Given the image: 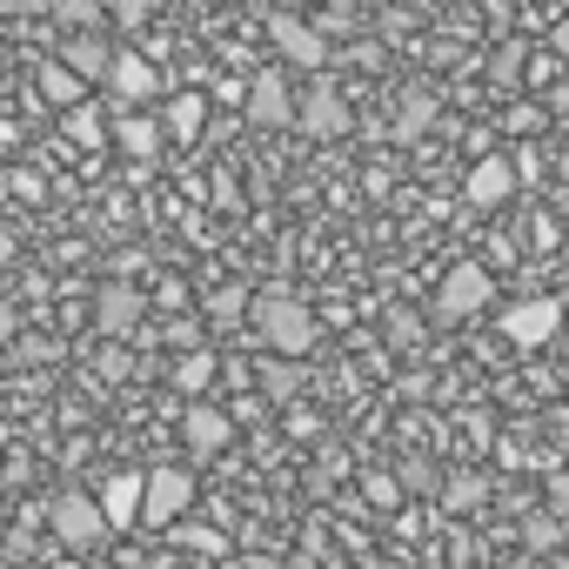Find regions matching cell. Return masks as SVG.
Masks as SVG:
<instances>
[{"instance_id": "8992f818", "label": "cell", "mask_w": 569, "mask_h": 569, "mask_svg": "<svg viewBox=\"0 0 569 569\" xmlns=\"http://www.w3.org/2000/svg\"><path fill=\"white\" fill-rule=\"evenodd\" d=\"M48 522H54L61 549H94V542L108 536V516H101V502H94V496H61Z\"/></svg>"}, {"instance_id": "44dd1931", "label": "cell", "mask_w": 569, "mask_h": 569, "mask_svg": "<svg viewBox=\"0 0 569 569\" xmlns=\"http://www.w3.org/2000/svg\"><path fill=\"white\" fill-rule=\"evenodd\" d=\"M68 134H74L81 148H94V141H101L108 128H101V114H94V108H74V114H68Z\"/></svg>"}, {"instance_id": "ba28073f", "label": "cell", "mask_w": 569, "mask_h": 569, "mask_svg": "<svg viewBox=\"0 0 569 569\" xmlns=\"http://www.w3.org/2000/svg\"><path fill=\"white\" fill-rule=\"evenodd\" d=\"M268 34H274V48L289 54L296 68H322V61H329V41H322L309 21H296V14H274V21H268Z\"/></svg>"}, {"instance_id": "f1b7e54d", "label": "cell", "mask_w": 569, "mask_h": 569, "mask_svg": "<svg viewBox=\"0 0 569 569\" xmlns=\"http://www.w3.org/2000/svg\"><path fill=\"white\" fill-rule=\"evenodd\" d=\"M0 141H8V148H14V128H8V121H0Z\"/></svg>"}, {"instance_id": "d6986e66", "label": "cell", "mask_w": 569, "mask_h": 569, "mask_svg": "<svg viewBox=\"0 0 569 569\" xmlns=\"http://www.w3.org/2000/svg\"><path fill=\"white\" fill-rule=\"evenodd\" d=\"M261 389H268L274 402H289V396H302V369H289V362H268V376H261Z\"/></svg>"}, {"instance_id": "603a6c76", "label": "cell", "mask_w": 569, "mask_h": 569, "mask_svg": "<svg viewBox=\"0 0 569 569\" xmlns=\"http://www.w3.org/2000/svg\"><path fill=\"white\" fill-rule=\"evenodd\" d=\"M482 502V476H456L449 482V509H476Z\"/></svg>"}, {"instance_id": "f546056e", "label": "cell", "mask_w": 569, "mask_h": 569, "mask_svg": "<svg viewBox=\"0 0 569 569\" xmlns=\"http://www.w3.org/2000/svg\"><path fill=\"white\" fill-rule=\"evenodd\" d=\"M94 569H108V562H94Z\"/></svg>"}, {"instance_id": "8fae6325", "label": "cell", "mask_w": 569, "mask_h": 569, "mask_svg": "<svg viewBox=\"0 0 569 569\" xmlns=\"http://www.w3.org/2000/svg\"><path fill=\"white\" fill-rule=\"evenodd\" d=\"M228 436H234V429H228V416H221V409H208V402H194V409H188V449H194V456H221V449H228Z\"/></svg>"}, {"instance_id": "3957f363", "label": "cell", "mask_w": 569, "mask_h": 569, "mask_svg": "<svg viewBox=\"0 0 569 569\" xmlns=\"http://www.w3.org/2000/svg\"><path fill=\"white\" fill-rule=\"evenodd\" d=\"M502 336H509L516 349H542V342H556V336H562V302H556V296H529V302L502 309Z\"/></svg>"}, {"instance_id": "9c48e42d", "label": "cell", "mask_w": 569, "mask_h": 569, "mask_svg": "<svg viewBox=\"0 0 569 569\" xmlns=\"http://www.w3.org/2000/svg\"><path fill=\"white\" fill-rule=\"evenodd\" d=\"M101 516H108V529H128V522H141V476L134 469H114L108 482H101Z\"/></svg>"}, {"instance_id": "cb8c5ba5", "label": "cell", "mask_w": 569, "mask_h": 569, "mask_svg": "<svg viewBox=\"0 0 569 569\" xmlns=\"http://www.w3.org/2000/svg\"><path fill=\"white\" fill-rule=\"evenodd\" d=\"M181 542L201 549V556H221V549H228V536H214V529H181Z\"/></svg>"}, {"instance_id": "ac0fdd59", "label": "cell", "mask_w": 569, "mask_h": 569, "mask_svg": "<svg viewBox=\"0 0 569 569\" xmlns=\"http://www.w3.org/2000/svg\"><path fill=\"white\" fill-rule=\"evenodd\" d=\"M114 141H121L128 154H154V148H161V128H154V121H121Z\"/></svg>"}, {"instance_id": "5b68a950", "label": "cell", "mask_w": 569, "mask_h": 569, "mask_svg": "<svg viewBox=\"0 0 569 569\" xmlns=\"http://www.w3.org/2000/svg\"><path fill=\"white\" fill-rule=\"evenodd\" d=\"M296 128H302V134H316V141H336V134H349V128H356V114H349V101L322 81V88H309V94L296 101Z\"/></svg>"}, {"instance_id": "7c38bea8", "label": "cell", "mask_w": 569, "mask_h": 569, "mask_svg": "<svg viewBox=\"0 0 569 569\" xmlns=\"http://www.w3.org/2000/svg\"><path fill=\"white\" fill-rule=\"evenodd\" d=\"M61 54H68L61 68H68V74H81V81H108V68H114V54H108V48H101L94 34H81V41H68Z\"/></svg>"}, {"instance_id": "277c9868", "label": "cell", "mask_w": 569, "mask_h": 569, "mask_svg": "<svg viewBox=\"0 0 569 569\" xmlns=\"http://www.w3.org/2000/svg\"><path fill=\"white\" fill-rule=\"evenodd\" d=\"M482 302H489V268L462 261V268L442 274V289H436V316H442V322H462V316H476Z\"/></svg>"}, {"instance_id": "83f0119b", "label": "cell", "mask_w": 569, "mask_h": 569, "mask_svg": "<svg viewBox=\"0 0 569 569\" xmlns=\"http://www.w3.org/2000/svg\"><path fill=\"white\" fill-rule=\"evenodd\" d=\"M68 21H94V0H68Z\"/></svg>"}, {"instance_id": "e0dca14e", "label": "cell", "mask_w": 569, "mask_h": 569, "mask_svg": "<svg viewBox=\"0 0 569 569\" xmlns=\"http://www.w3.org/2000/svg\"><path fill=\"white\" fill-rule=\"evenodd\" d=\"M208 382H214V356H208V349H194V356L174 369V389H181V396H201Z\"/></svg>"}, {"instance_id": "5bb4252c", "label": "cell", "mask_w": 569, "mask_h": 569, "mask_svg": "<svg viewBox=\"0 0 569 569\" xmlns=\"http://www.w3.org/2000/svg\"><path fill=\"white\" fill-rule=\"evenodd\" d=\"M201 114H208L201 94H174V101L161 108V128H168L174 141H194V134H201Z\"/></svg>"}, {"instance_id": "6da1fadb", "label": "cell", "mask_w": 569, "mask_h": 569, "mask_svg": "<svg viewBox=\"0 0 569 569\" xmlns=\"http://www.w3.org/2000/svg\"><path fill=\"white\" fill-rule=\"evenodd\" d=\"M248 322H254V336H261L274 356H309V349H316V316H309L296 296H254V302H248Z\"/></svg>"}, {"instance_id": "4316f807", "label": "cell", "mask_w": 569, "mask_h": 569, "mask_svg": "<svg viewBox=\"0 0 569 569\" xmlns=\"http://www.w3.org/2000/svg\"><path fill=\"white\" fill-rule=\"evenodd\" d=\"M8 261H14V228L0 221V268H8Z\"/></svg>"}, {"instance_id": "484cf974", "label": "cell", "mask_w": 569, "mask_h": 569, "mask_svg": "<svg viewBox=\"0 0 569 569\" xmlns=\"http://www.w3.org/2000/svg\"><path fill=\"white\" fill-rule=\"evenodd\" d=\"M549 54H562V61H569V14L556 21V41H549Z\"/></svg>"}, {"instance_id": "7a4b0ae2", "label": "cell", "mask_w": 569, "mask_h": 569, "mask_svg": "<svg viewBox=\"0 0 569 569\" xmlns=\"http://www.w3.org/2000/svg\"><path fill=\"white\" fill-rule=\"evenodd\" d=\"M188 509H194V476H188V469H148V476H141V522L168 529V522H181Z\"/></svg>"}, {"instance_id": "9a60e30c", "label": "cell", "mask_w": 569, "mask_h": 569, "mask_svg": "<svg viewBox=\"0 0 569 569\" xmlns=\"http://www.w3.org/2000/svg\"><path fill=\"white\" fill-rule=\"evenodd\" d=\"M134 316H141V296L134 289H101V329H134Z\"/></svg>"}, {"instance_id": "d4e9b609", "label": "cell", "mask_w": 569, "mask_h": 569, "mask_svg": "<svg viewBox=\"0 0 569 569\" xmlns=\"http://www.w3.org/2000/svg\"><path fill=\"white\" fill-rule=\"evenodd\" d=\"M241 309H248V296H241V289H228V296H214V322H234Z\"/></svg>"}, {"instance_id": "2e32d148", "label": "cell", "mask_w": 569, "mask_h": 569, "mask_svg": "<svg viewBox=\"0 0 569 569\" xmlns=\"http://www.w3.org/2000/svg\"><path fill=\"white\" fill-rule=\"evenodd\" d=\"M41 94L61 101V108H74V101H81V74H68L61 61H48V68H41Z\"/></svg>"}, {"instance_id": "52a82bcc", "label": "cell", "mask_w": 569, "mask_h": 569, "mask_svg": "<svg viewBox=\"0 0 569 569\" xmlns=\"http://www.w3.org/2000/svg\"><path fill=\"white\" fill-rule=\"evenodd\" d=\"M241 101H248V121H254V128H281V121H296V94H289V81H281L274 68H261V74L241 88Z\"/></svg>"}, {"instance_id": "7402d4cb", "label": "cell", "mask_w": 569, "mask_h": 569, "mask_svg": "<svg viewBox=\"0 0 569 569\" xmlns=\"http://www.w3.org/2000/svg\"><path fill=\"white\" fill-rule=\"evenodd\" d=\"M108 14H114L121 28H141V21L154 14V0H108Z\"/></svg>"}, {"instance_id": "30bf717a", "label": "cell", "mask_w": 569, "mask_h": 569, "mask_svg": "<svg viewBox=\"0 0 569 569\" xmlns=\"http://www.w3.org/2000/svg\"><path fill=\"white\" fill-rule=\"evenodd\" d=\"M462 194H469L476 208H502V201L516 194V168L489 154V161H476V168H469V181H462Z\"/></svg>"}, {"instance_id": "4fadbf2b", "label": "cell", "mask_w": 569, "mask_h": 569, "mask_svg": "<svg viewBox=\"0 0 569 569\" xmlns=\"http://www.w3.org/2000/svg\"><path fill=\"white\" fill-rule=\"evenodd\" d=\"M108 81H114V88H121L128 101H148V94L161 88V74H154V68H148L141 54H114V68H108Z\"/></svg>"}, {"instance_id": "ffe728a7", "label": "cell", "mask_w": 569, "mask_h": 569, "mask_svg": "<svg viewBox=\"0 0 569 569\" xmlns=\"http://www.w3.org/2000/svg\"><path fill=\"white\" fill-rule=\"evenodd\" d=\"M429 121H436V101H422V94H416V101H402V121H396V134H402V141H416Z\"/></svg>"}]
</instances>
